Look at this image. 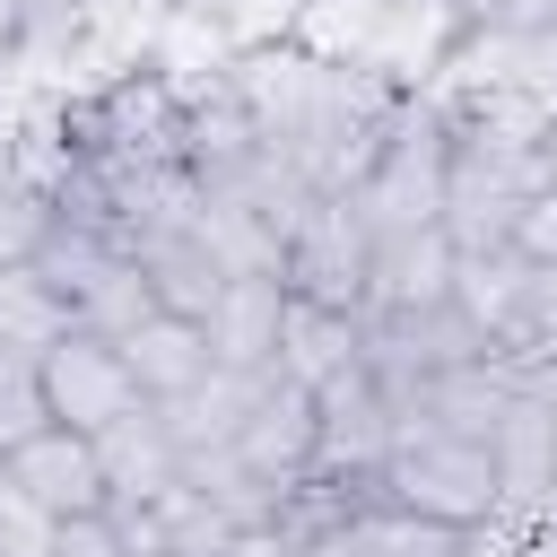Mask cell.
<instances>
[{
    "instance_id": "9a60e30c",
    "label": "cell",
    "mask_w": 557,
    "mask_h": 557,
    "mask_svg": "<svg viewBox=\"0 0 557 557\" xmlns=\"http://www.w3.org/2000/svg\"><path fill=\"white\" fill-rule=\"evenodd\" d=\"M357 540L366 557H461V531L435 513H409L392 496H357Z\"/></svg>"
},
{
    "instance_id": "44dd1931",
    "label": "cell",
    "mask_w": 557,
    "mask_h": 557,
    "mask_svg": "<svg viewBox=\"0 0 557 557\" xmlns=\"http://www.w3.org/2000/svg\"><path fill=\"white\" fill-rule=\"evenodd\" d=\"M52 557H131V548H122V522L113 513H70L61 540H52Z\"/></svg>"
},
{
    "instance_id": "484cf974",
    "label": "cell",
    "mask_w": 557,
    "mask_h": 557,
    "mask_svg": "<svg viewBox=\"0 0 557 557\" xmlns=\"http://www.w3.org/2000/svg\"><path fill=\"white\" fill-rule=\"evenodd\" d=\"M548 183H557V131H548Z\"/></svg>"
},
{
    "instance_id": "d4e9b609",
    "label": "cell",
    "mask_w": 557,
    "mask_h": 557,
    "mask_svg": "<svg viewBox=\"0 0 557 557\" xmlns=\"http://www.w3.org/2000/svg\"><path fill=\"white\" fill-rule=\"evenodd\" d=\"M165 9H218V0H165Z\"/></svg>"
},
{
    "instance_id": "3957f363",
    "label": "cell",
    "mask_w": 557,
    "mask_h": 557,
    "mask_svg": "<svg viewBox=\"0 0 557 557\" xmlns=\"http://www.w3.org/2000/svg\"><path fill=\"white\" fill-rule=\"evenodd\" d=\"M44 392H52V418L78 435H104L113 418H131L148 400L122 339H104V331H70L61 348H44Z\"/></svg>"
},
{
    "instance_id": "52a82bcc",
    "label": "cell",
    "mask_w": 557,
    "mask_h": 557,
    "mask_svg": "<svg viewBox=\"0 0 557 557\" xmlns=\"http://www.w3.org/2000/svg\"><path fill=\"white\" fill-rule=\"evenodd\" d=\"M44 513H113V479H104V453H96V435H78V426H44L35 444H17L9 461H0Z\"/></svg>"
},
{
    "instance_id": "8fae6325",
    "label": "cell",
    "mask_w": 557,
    "mask_h": 557,
    "mask_svg": "<svg viewBox=\"0 0 557 557\" xmlns=\"http://www.w3.org/2000/svg\"><path fill=\"white\" fill-rule=\"evenodd\" d=\"M96 453H104L113 505H131V496H157L165 479H183V444H174V426L157 418V400H139L131 418H113V426L96 435Z\"/></svg>"
},
{
    "instance_id": "7c38bea8",
    "label": "cell",
    "mask_w": 557,
    "mask_h": 557,
    "mask_svg": "<svg viewBox=\"0 0 557 557\" xmlns=\"http://www.w3.org/2000/svg\"><path fill=\"white\" fill-rule=\"evenodd\" d=\"M548 131H557V96L548 87H487V96H470L453 113V139L461 148H496V157H531V148H548Z\"/></svg>"
},
{
    "instance_id": "cb8c5ba5",
    "label": "cell",
    "mask_w": 557,
    "mask_h": 557,
    "mask_svg": "<svg viewBox=\"0 0 557 557\" xmlns=\"http://www.w3.org/2000/svg\"><path fill=\"white\" fill-rule=\"evenodd\" d=\"M540 87H548V96H557V26H548V35H540Z\"/></svg>"
},
{
    "instance_id": "5bb4252c",
    "label": "cell",
    "mask_w": 557,
    "mask_h": 557,
    "mask_svg": "<svg viewBox=\"0 0 557 557\" xmlns=\"http://www.w3.org/2000/svg\"><path fill=\"white\" fill-rule=\"evenodd\" d=\"M383 17H392V0H305L296 52H313L322 70H374Z\"/></svg>"
},
{
    "instance_id": "ac0fdd59",
    "label": "cell",
    "mask_w": 557,
    "mask_h": 557,
    "mask_svg": "<svg viewBox=\"0 0 557 557\" xmlns=\"http://www.w3.org/2000/svg\"><path fill=\"white\" fill-rule=\"evenodd\" d=\"M61 540V513H44L9 470H0V557H52Z\"/></svg>"
},
{
    "instance_id": "d6986e66",
    "label": "cell",
    "mask_w": 557,
    "mask_h": 557,
    "mask_svg": "<svg viewBox=\"0 0 557 557\" xmlns=\"http://www.w3.org/2000/svg\"><path fill=\"white\" fill-rule=\"evenodd\" d=\"M218 17L235 35V52H252V44H296L305 0H218Z\"/></svg>"
},
{
    "instance_id": "4fadbf2b",
    "label": "cell",
    "mask_w": 557,
    "mask_h": 557,
    "mask_svg": "<svg viewBox=\"0 0 557 557\" xmlns=\"http://www.w3.org/2000/svg\"><path fill=\"white\" fill-rule=\"evenodd\" d=\"M78 331V305L44 278V261H0V348L9 357H44Z\"/></svg>"
},
{
    "instance_id": "8992f818",
    "label": "cell",
    "mask_w": 557,
    "mask_h": 557,
    "mask_svg": "<svg viewBox=\"0 0 557 557\" xmlns=\"http://www.w3.org/2000/svg\"><path fill=\"white\" fill-rule=\"evenodd\" d=\"M453 270H461V244H453V226H444V218H435V226L374 235V270H366V322L453 305Z\"/></svg>"
},
{
    "instance_id": "9c48e42d",
    "label": "cell",
    "mask_w": 557,
    "mask_h": 557,
    "mask_svg": "<svg viewBox=\"0 0 557 557\" xmlns=\"http://www.w3.org/2000/svg\"><path fill=\"white\" fill-rule=\"evenodd\" d=\"M200 322H209L218 366H261V374H270V366H278V322H287V278H278V270L226 278Z\"/></svg>"
},
{
    "instance_id": "4316f807",
    "label": "cell",
    "mask_w": 557,
    "mask_h": 557,
    "mask_svg": "<svg viewBox=\"0 0 557 557\" xmlns=\"http://www.w3.org/2000/svg\"><path fill=\"white\" fill-rule=\"evenodd\" d=\"M461 9H470V0H461Z\"/></svg>"
},
{
    "instance_id": "ffe728a7",
    "label": "cell",
    "mask_w": 557,
    "mask_h": 557,
    "mask_svg": "<svg viewBox=\"0 0 557 557\" xmlns=\"http://www.w3.org/2000/svg\"><path fill=\"white\" fill-rule=\"evenodd\" d=\"M531 270H557V183H540L522 209H513V235H505Z\"/></svg>"
},
{
    "instance_id": "ba28073f",
    "label": "cell",
    "mask_w": 557,
    "mask_h": 557,
    "mask_svg": "<svg viewBox=\"0 0 557 557\" xmlns=\"http://www.w3.org/2000/svg\"><path fill=\"white\" fill-rule=\"evenodd\" d=\"M122 357H131V374H139L148 400H174V392H191V383L218 374L209 322H200V313H174V305H157L148 322H131V331H122Z\"/></svg>"
},
{
    "instance_id": "7402d4cb",
    "label": "cell",
    "mask_w": 557,
    "mask_h": 557,
    "mask_svg": "<svg viewBox=\"0 0 557 557\" xmlns=\"http://www.w3.org/2000/svg\"><path fill=\"white\" fill-rule=\"evenodd\" d=\"M470 26H505V35H548L557 0H470Z\"/></svg>"
},
{
    "instance_id": "603a6c76",
    "label": "cell",
    "mask_w": 557,
    "mask_h": 557,
    "mask_svg": "<svg viewBox=\"0 0 557 557\" xmlns=\"http://www.w3.org/2000/svg\"><path fill=\"white\" fill-rule=\"evenodd\" d=\"M17 35H26V0H0V52H9Z\"/></svg>"
},
{
    "instance_id": "e0dca14e",
    "label": "cell",
    "mask_w": 557,
    "mask_h": 557,
    "mask_svg": "<svg viewBox=\"0 0 557 557\" xmlns=\"http://www.w3.org/2000/svg\"><path fill=\"white\" fill-rule=\"evenodd\" d=\"M52 226H61V209L0 157V261H35V252L52 244Z\"/></svg>"
},
{
    "instance_id": "277c9868",
    "label": "cell",
    "mask_w": 557,
    "mask_h": 557,
    "mask_svg": "<svg viewBox=\"0 0 557 557\" xmlns=\"http://www.w3.org/2000/svg\"><path fill=\"white\" fill-rule=\"evenodd\" d=\"M261 487H305L313 479V461H322V400L305 392V383H287V374H270L261 383V400H252V418H244V435L226 444Z\"/></svg>"
},
{
    "instance_id": "30bf717a",
    "label": "cell",
    "mask_w": 557,
    "mask_h": 557,
    "mask_svg": "<svg viewBox=\"0 0 557 557\" xmlns=\"http://www.w3.org/2000/svg\"><path fill=\"white\" fill-rule=\"evenodd\" d=\"M366 357V313H339V305H313V296H287V322H278V374L322 392L331 374H348Z\"/></svg>"
},
{
    "instance_id": "2e32d148",
    "label": "cell",
    "mask_w": 557,
    "mask_h": 557,
    "mask_svg": "<svg viewBox=\"0 0 557 557\" xmlns=\"http://www.w3.org/2000/svg\"><path fill=\"white\" fill-rule=\"evenodd\" d=\"M44 426H61L52 418V392H44V357H9L0 348V461L17 444H35Z\"/></svg>"
},
{
    "instance_id": "6da1fadb",
    "label": "cell",
    "mask_w": 557,
    "mask_h": 557,
    "mask_svg": "<svg viewBox=\"0 0 557 557\" xmlns=\"http://www.w3.org/2000/svg\"><path fill=\"white\" fill-rule=\"evenodd\" d=\"M374 496H392V505H409V513H435V522L470 531V522L496 513V444L392 409V453H383V470H374Z\"/></svg>"
},
{
    "instance_id": "7a4b0ae2",
    "label": "cell",
    "mask_w": 557,
    "mask_h": 557,
    "mask_svg": "<svg viewBox=\"0 0 557 557\" xmlns=\"http://www.w3.org/2000/svg\"><path fill=\"white\" fill-rule=\"evenodd\" d=\"M366 270H374V235L348 200H313L287 235V296H313V305H339V313H366Z\"/></svg>"
},
{
    "instance_id": "5b68a950",
    "label": "cell",
    "mask_w": 557,
    "mask_h": 557,
    "mask_svg": "<svg viewBox=\"0 0 557 557\" xmlns=\"http://www.w3.org/2000/svg\"><path fill=\"white\" fill-rule=\"evenodd\" d=\"M157 17H165V0H70L61 9V44H70V70L87 78V96H104L157 61Z\"/></svg>"
}]
</instances>
